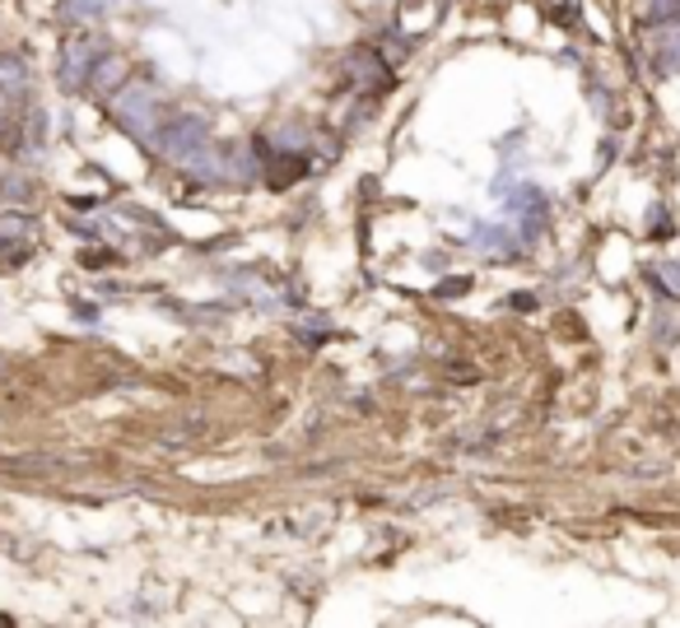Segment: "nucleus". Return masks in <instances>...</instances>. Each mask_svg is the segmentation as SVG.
<instances>
[{
  "label": "nucleus",
  "mask_w": 680,
  "mask_h": 628,
  "mask_svg": "<svg viewBox=\"0 0 680 628\" xmlns=\"http://www.w3.org/2000/svg\"><path fill=\"white\" fill-rule=\"evenodd\" d=\"M24 228H29V220H19V214H10V220H0V247L14 243V238H24Z\"/></svg>",
  "instance_id": "obj_7"
},
{
  "label": "nucleus",
  "mask_w": 680,
  "mask_h": 628,
  "mask_svg": "<svg viewBox=\"0 0 680 628\" xmlns=\"http://www.w3.org/2000/svg\"><path fill=\"white\" fill-rule=\"evenodd\" d=\"M108 5L112 0H66V14L70 19H99V14H108Z\"/></svg>",
  "instance_id": "obj_6"
},
{
  "label": "nucleus",
  "mask_w": 680,
  "mask_h": 628,
  "mask_svg": "<svg viewBox=\"0 0 680 628\" xmlns=\"http://www.w3.org/2000/svg\"><path fill=\"white\" fill-rule=\"evenodd\" d=\"M662 280H667V284L680 293V270H671V266H667V270H662Z\"/></svg>",
  "instance_id": "obj_8"
},
{
  "label": "nucleus",
  "mask_w": 680,
  "mask_h": 628,
  "mask_svg": "<svg viewBox=\"0 0 680 628\" xmlns=\"http://www.w3.org/2000/svg\"><path fill=\"white\" fill-rule=\"evenodd\" d=\"M205 141H210V131H205L201 116H172V122L159 131V149L172 164H191L197 154H205Z\"/></svg>",
  "instance_id": "obj_2"
},
{
  "label": "nucleus",
  "mask_w": 680,
  "mask_h": 628,
  "mask_svg": "<svg viewBox=\"0 0 680 628\" xmlns=\"http://www.w3.org/2000/svg\"><path fill=\"white\" fill-rule=\"evenodd\" d=\"M112 112L131 135H154V126H159V89L145 80H131L126 89H116Z\"/></svg>",
  "instance_id": "obj_1"
},
{
  "label": "nucleus",
  "mask_w": 680,
  "mask_h": 628,
  "mask_svg": "<svg viewBox=\"0 0 680 628\" xmlns=\"http://www.w3.org/2000/svg\"><path fill=\"white\" fill-rule=\"evenodd\" d=\"M638 14H644L648 24H667V19L680 14V0H638Z\"/></svg>",
  "instance_id": "obj_5"
},
{
  "label": "nucleus",
  "mask_w": 680,
  "mask_h": 628,
  "mask_svg": "<svg viewBox=\"0 0 680 628\" xmlns=\"http://www.w3.org/2000/svg\"><path fill=\"white\" fill-rule=\"evenodd\" d=\"M653 61H657V70H680V29H662L653 37Z\"/></svg>",
  "instance_id": "obj_4"
},
{
  "label": "nucleus",
  "mask_w": 680,
  "mask_h": 628,
  "mask_svg": "<svg viewBox=\"0 0 680 628\" xmlns=\"http://www.w3.org/2000/svg\"><path fill=\"white\" fill-rule=\"evenodd\" d=\"M99 61H103L99 37H80V43H70L66 47V61H62V85H85Z\"/></svg>",
  "instance_id": "obj_3"
}]
</instances>
